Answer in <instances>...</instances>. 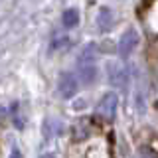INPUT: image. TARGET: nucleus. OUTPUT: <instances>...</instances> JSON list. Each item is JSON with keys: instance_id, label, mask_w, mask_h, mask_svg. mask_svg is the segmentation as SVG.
<instances>
[{"instance_id": "obj_5", "label": "nucleus", "mask_w": 158, "mask_h": 158, "mask_svg": "<svg viewBox=\"0 0 158 158\" xmlns=\"http://www.w3.org/2000/svg\"><path fill=\"white\" fill-rule=\"evenodd\" d=\"M95 59H97V52H95V48H93V44H89L81 52V56H79V67L95 65Z\"/></svg>"}, {"instance_id": "obj_4", "label": "nucleus", "mask_w": 158, "mask_h": 158, "mask_svg": "<svg viewBox=\"0 0 158 158\" xmlns=\"http://www.w3.org/2000/svg\"><path fill=\"white\" fill-rule=\"evenodd\" d=\"M113 22H115V16H113L111 8H101L97 14V26L101 32H109L113 28Z\"/></svg>"}, {"instance_id": "obj_6", "label": "nucleus", "mask_w": 158, "mask_h": 158, "mask_svg": "<svg viewBox=\"0 0 158 158\" xmlns=\"http://www.w3.org/2000/svg\"><path fill=\"white\" fill-rule=\"evenodd\" d=\"M95 75H97V69H95V65H85V67H79V77H81V83H85V85L93 83Z\"/></svg>"}, {"instance_id": "obj_2", "label": "nucleus", "mask_w": 158, "mask_h": 158, "mask_svg": "<svg viewBox=\"0 0 158 158\" xmlns=\"http://www.w3.org/2000/svg\"><path fill=\"white\" fill-rule=\"evenodd\" d=\"M117 105H118L117 93H107V95L99 101L97 113H99V115H103L105 118H113V117H115V113H117Z\"/></svg>"}, {"instance_id": "obj_1", "label": "nucleus", "mask_w": 158, "mask_h": 158, "mask_svg": "<svg viewBox=\"0 0 158 158\" xmlns=\"http://www.w3.org/2000/svg\"><path fill=\"white\" fill-rule=\"evenodd\" d=\"M138 46V34L135 32V30H128V32L123 34V38L118 40V56H121L123 59L128 57L132 53V49H135Z\"/></svg>"}, {"instance_id": "obj_8", "label": "nucleus", "mask_w": 158, "mask_h": 158, "mask_svg": "<svg viewBox=\"0 0 158 158\" xmlns=\"http://www.w3.org/2000/svg\"><path fill=\"white\" fill-rule=\"evenodd\" d=\"M10 158H24V156H22V152H20V150H12Z\"/></svg>"}, {"instance_id": "obj_9", "label": "nucleus", "mask_w": 158, "mask_h": 158, "mask_svg": "<svg viewBox=\"0 0 158 158\" xmlns=\"http://www.w3.org/2000/svg\"><path fill=\"white\" fill-rule=\"evenodd\" d=\"M42 158H53V154H44Z\"/></svg>"}, {"instance_id": "obj_7", "label": "nucleus", "mask_w": 158, "mask_h": 158, "mask_svg": "<svg viewBox=\"0 0 158 158\" xmlns=\"http://www.w3.org/2000/svg\"><path fill=\"white\" fill-rule=\"evenodd\" d=\"M77 22H79V14L75 10H65V12H63V26L65 28L77 26Z\"/></svg>"}, {"instance_id": "obj_3", "label": "nucleus", "mask_w": 158, "mask_h": 158, "mask_svg": "<svg viewBox=\"0 0 158 158\" xmlns=\"http://www.w3.org/2000/svg\"><path fill=\"white\" fill-rule=\"evenodd\" d=\"M57 87H59V93H61L63 99H71V97H75V93L79 89V81H77V77L71 75V73H63Z\"/></svg>"}]
</instances>
